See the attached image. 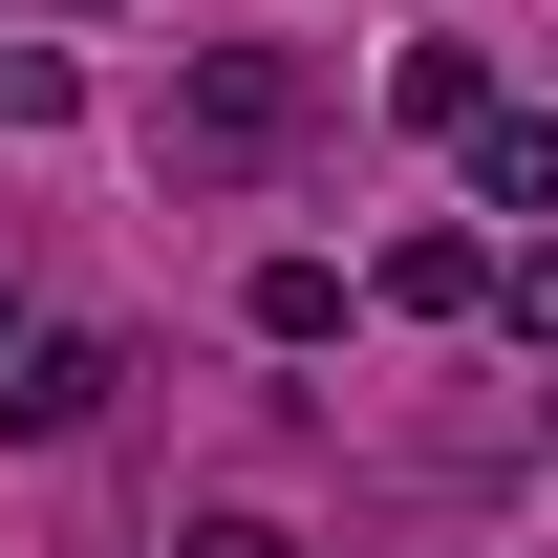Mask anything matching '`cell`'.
Instances as JSON below:
<instances>
[{"label": "cell", "mask_w": 558, "mask_h": 558, "mask_svg": "<svg viewBox=\"0 0 558 558\" xmlns=\"http://www.w3.org/2000/svg\"><path fill=\"white\" fill-rule=\"evenodd\" d=\"M236 323H258V344H344V258H301V236H279V258L236 279Z\"/></svg>", "instance_id": "cell-4"}, {"label": "cell", "mask_w": 558, "mask_h": 558, "mask_svg": "<svg viewBox=\"0 0 558 558\" xmlns=\"http://www.w3.org/2000/svg\"><path fill=\"white\" fill-rule=\"evenodd\" d=\"M365 301H409V323H473V301H494V236H387V279H365Z\"/></svg>", "instance_id": "cell-5"}, {"label": "cell", "mask_w": 558, "mask_h": 558, "mask_svg": "<svg viewBox=\"0 0 558 558\" xmlns=\"http://www.w3.org/2000/svg\"><path fill=\"white\" fill-rule=\"evenodd\" d=\"M108 387H130V365L86 344V323H22V365H0V429H22V451H65V429L108 409Z\"/></svg>", "instance_id": "cell-2"}, {"label": "cell", "mask_w": 558, "mask_h": 558, "mask_svg": "<svg viewBox=\"0 0 558 558\" xmlns=\"http://www.w3.org/2000/svg\"><path fill=\"white\" fill-rule=\"evenodd\" d=\"M22 323H44V301H22V279H0V365H22Z\"/></svg>", "instance_id": "cell-10"}, {"label": "cell", "mask_w": 558, "mask_h": 558, "mask_svg": "<svg viewBox=\"0 0 558 558\" xmlns=\"http://www.w3.org/2000/svg\"><path fill=\"white\" fill-rule=\"evenodd\" d=\"M494 301H515V323L558 344V236H515V258H494Z\"/></svg>", "instance_id": "cell-8"}, {"label": "cell", "mask_w": 558, "mask_h": 558, "mask_svg": "<svg viewBox=\"0 0 558 558\" xmlns=\"http://www.w3.org/2000/svg\"><path fill=\"white\" fill-rule=\"evenodd\" d=\"M387 108H409V130H473L494 65H473V44H409V65H387Z\"/></svg>", "instance_id": "cell-6"}, {"label": "cell", "mask_w": 558, "mask_h": 558, "mask_svg": "<svg viewBox=\"0 0 558 558\" xmlns=\"http://www.w3.org/2000/svg\"><path fill=\"white\" fill-rule=\"evenodd\" d=\"M473 215H558V108H473Z\"/></svg>", "instance_id": "cell-3"}, {"label": "cell", "mask_w": 558, "mask_h": 558, "mask_svg": "<svg viewBox=\"0 0 558 558\" xmlns=\"http://www.w3.org/2000/svg\"><path fill=\"white\" fill-rule=\"evenodd\" d=\"M172 558H301V537H279V515H194Z\"/></svg>", "instance_id": "cell-9"}, {"label": "cell", "mask_w": 558, "mask_h": 558, "mask_svg": "<svg viewBox=\"0 0 558 558\" xmlns=\"http://www.w3.org/2000/svg\"><path fill=\"white\" fill-rule=\"evenodd\" d=\"M301 130H323V65H301V44H194V65H172V108H150V150H172V172H279Z\"/></svg>", "instance_id": "cell-1"}, {"label": "cell", "mask_w": 558, "mask_h": 558, "mask_svg": "<svg viewBox=\"0 0 558 558\" xmlns=\"http://www.w3.org/2000/svg\"><path fill=\"white\" fill-rule=\"evenodd\" d=\"M65 108H86V65H65V44H0V130H65Z\"/></svg>", "instance_id": "cell-7"}]
</instances>
